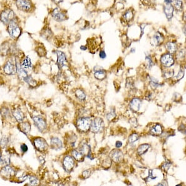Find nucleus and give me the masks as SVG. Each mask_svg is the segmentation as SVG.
Returning a JSON list of instances; mask_svg holds the SVG:
<instances>
[{
  "label": "nucleus",
  "instance_id": "nucleus-1",
  "mask_svg": "<svg viewBox=\"0 0 186 186\" xmlns=\"http://www.w3.org/2000/svg\"><path fill=\"white\" fill-rule=\"evenodd\" d=\"M15 14L12 10L7 9L3 10L0 14V20L5 25H8L12 21H15Z\"/></svg>",
  "mask_w": 186,
  "mask_h": 186
},
{
  "label": "nucleus",
  "instance_id": "nucleus-2",
  "mask_svg": "<svg viewBox=\"0 0 186 186\" xmlns=\"http://www.w3.org/2000/svg\"><path fill=\"white\" fill-rule=\"evenodd\" d=\"M8 31L10 36L14 39L18 38L21 35V29L15 21H12L8 25Z\"/></svg>",
  "mask_w": 186,
  "mask_h": 186
},
{
  "label": "nucleus",
  "instance_id": "nucleus-3",
  "mask_svg": "<svg viewBox=\"0 0 186 186\" xmlns=\"http://www.w3.org/2000/svg\"><path fill=\"white\" fill-rule=\"evenodd\" d=\"M103 129L104 123L102 118L96 117L92 122H91L90 129L92 132L95 133H100L103 131Z\"/></svg>",
  "mask_w": 186,
  "mask_h": 186
},
{
  "label": "nucleus",
  "instance_id": "nucleus-4",
  "mask_svg": "<svg viewBox=\"0 0 186 186\" xmlns=\"http://www.w3.org/2000/svg\"><path fill=\"white\" fill-rule=\"evenodd\" d=\"M91 120L90 118L81 117L77 122V126L78 129L81 132H87L90 128Z\"/></svg>",
  "mask_w": 186,
  "mask_h": 186
},
{
  "label": "nucleus",
  "instance_id": "nucleus-5",
  "mask_svg": "<svg viewBox=\"0 0 186 186\" xmlns=\"http://www.w3.org/2000/svg\"><path fill=\"white\" fill-rule=\"evenodd\" d=\"M16 5L18 9L23 12H29L32 8L31 3L29 0H16Z\"/></svg>",
  "mask_w": 186,
  "mask_h": 186
},
{
  "label": "nucleus",
  "instance_id": "nucleus-6",
  "mask_svg": "<svg viewBox=\"0 0 186 186\" xmlns=\"http://www.w3.org/2000/svg\"><path fill=\"white\" fill-rule=\"evenodd\" d=\"M17 71V64L12 60L6 62L4 66V72L7 75H14Z\"/></svg>",
  "mask_w": 186,
  "mask_h": 186
},
{
  "label": "nucleus",
  "instance_id": "nucleus-7",
  "mask_svg": "<svg viewBox=\"0 0 186 186\" xmlns=\"http://www.w3.org/2000/svg\"><path fill=\"white\" fill-rule=\"evenodd\" d=\"M33 144L37 150L39 151H44L47 149L48 144L45 140L40 137H37L33 140Z\"/></svg>",
  "mask_w": 186,
  "mask_h": 186
},
{
  "label": "nucleus",
  "instance_id": "nucleus-8",
  "mask_svg": "<svg viewBox=\"0 0 186 186\" xmlns=\"http://www.w3.org/2000/svg\"><path fill=\"white\" fill-rule=\"evenodd\" d=\"M161 62L163 66L165 67H170L174 64V59L171 54L165 53L161 57Z\"/></svg>",
  "mask_w": 186,
  "mask_h": 186
},
{
  "label": "nucleus",
  "instance_id": "nucleus-9",
  "mask_svg": "<svg viewBox=\"0 0 186 186\" xmlns=\"http://www.w3.org/2000/svg\"><path fill=\"white\" fill-rule=\"evenodd\" d=\"M33 120L34 122V124L36 127L40 132H43L46 127V122L44 120V119L40 116H35L33 117Z\"/></svg>",
  "mask_w": 186,
  "mask_h": 186
},
{
  "label": "nucleus",
  "instance_id": "nucleus-10",
  "mask_svg": "<svg viewBox=\"0 0 186 186\" xmlns=\"http://www.w3.org/2000/svg\"><path fill=\"white\" fill-rule=\"evenodd\" d=\"M52 17L57 21H63L66 20V14L59 8H55L51 13Z\"/></svg>",
  "mask_w": 186,
  "mask_h": 186
},
{
  "label": "nucleus",
  "instance_id": "nucleus-11",
  "mask_svg": "<svg viewBox=\"0 0 186 186\" xmlns=\"http://www.w3.org/2000/svg\"><path fill=\"white\" fill-rule=\"evenodd\" d=\"M74 160L72 157L70 155H67L64 158V162H63V165H64V167L65 170L68 171H71L73 167H74Z\"/></svg>",
  "mask_w": 186,
  "mask_h": 186
},
{
  "label": "nucleus",
  "instance_id": "nucleus-12",
  "mask_svg": "<svg viewBox=\"0 0 186 186\" xmlns=\"http://www.w3.org/2000/svg\"><path fill=\"white\" fill-rule=\"evenodd\" d=\"M110 157L114 162H119L124 159V154L120 150L114 149L110 153Z\"/></svg>",
  "mask_w": 186,
  "mask_h": 186
},
{
  "label": "nucleus",
  "instance_id": "nucleus-13",
  "mask_svg": "<svg viewBox=\"0 0 186 186\" xmlns=\"http://www.w3.org/2000/svg\"><path fill=\"white\" fill-rule=\"evenodd\" d=\"M57 55V65L59 66V68H62L64 66L66 65V58L65 54L61 51H56Z\"/></svg>",
  "mask_w": 186,
  "mask_h": 186
},
{
  "label": "nucleus",
  "instance_id": "nucleus-14",
  "mask_svg": "<svg viewBox=\"0 0 186 186\" xmlns=\"http://www.w3.org/2000/svg\"><path fill=\"white\" fill-rule=\"evenodd\" d=\"M1 174L2 175V176L5 177L6 178H10L15 174V171L14 170L12 167L8 165L4 166V167L1 169Z\"/></svg>",
  "mask_w": 186,
  "mask_h": 186
},
{
  "label": "nucleus",
  "instance_id": "nucleus-15",
  "mask_svg": "<svg viewBox=\"0 0 186 186\" xmlns=\"http://www.w3.org/2000/svg\"><path fill=\"white\" fill-rule=\"evenodd\" d=\"M141 105H142V101L138 98H135L132 99L131 103H130V108L133 111H139Z\"/></svg>",
  "mask_w": 186,
  "mask_h": 186
},
{
  "label": "nucleus",
  "instance_id": "nucleus-16",
  "mask_svg": "<svg viewBox=\"0 0 186 186\" xmlns=\"http://www.w3.org/2000/svg\"><path fill=\"white\" fill-rule=\"evenodd\" d=\"M174 7L171 4H166L163 6V12L166 16V18L168 19V20H170L173 17L174 14Z\"/></svg>",
  "mask_w": 186,
  "mask_h": 186
},
{
  "label": "nucleus",
  "instance_id": "nucleus-17",
  "mask_svg": "<svg viewBox=\"0 0 186 186\" xmlns=\"http://www.w3.org/2000/svg\"><path fill=\"white\" fill-rule=\"evenodd\" d=\"M50 143L52 148H53V149L56 150H60L62 148V141L58 137H52L51 139Z\"/></svg>",
  "mask_w": 186,
  "mask_h": 186
},
{
  "label": "nucleus",
  "instance_id": "nucleus-18",
  "mask_svg": "<svg viewBox=\"0 0 186 186\" xmlns=\"http://www.w3.org/2000/svg\"><path fill=\"white\" fill-rule=\"evenodd\" d=\"M150 134L154 136L161 135L162 133V127L161 125L156 124L150 129Z\"/></svg>",
  "mask_w": 186,
  "mask_h": 186
},
{
  "label": "nucleus",
  "instance_id": "nucleus-19",
  "mask_svg": "<svg viewBox=\"0 0 186 186\" xmlns=\"http://www.w3.org/2000/svg\"><path fill=\"white\" fill-rule=\"evenodd\" d=\"M19 129L20 130V131L24 133L25 134L27 135L31 131V125L28 122H21L19 125Z\"/></svg>",
  "mask_w": 186,
  "mask_h": 186
},
{
  "label": "nucleus",
  "instance_id": "nucleus-20",
  "mask_svg": "<svg viewBox=\"0 0 186 186\" xmlns=\"http://www.w3.org/2000/svg\"><path fill=\"white\" fill-rule=\"evenodd\" d=\"M16 73H18V76H19V77L20 78V79L23 80H25V79L28 77L27 72H26V70H25L23 68H22L20 64H17Z\"/></svg>",
  "mask_w": 186,
  "mask_h": 186
},
{
  "label": "nucleus",
  "instance_id": "nucleus-21",
  "mask_svg": "<svg viewBox=\"0 0 186 186\" xmlns=\"http://www.w3.org/2000/svg\"><path fill=\"white\" fill-rule=\"evenodd\" d=\"M13 115L14 117L15 118V119L18 122H23L25 117H24L23 113L20 110H19V109L14 110L13 112Z\"/></svg>",
  "mask_w": 186,
  "mask_h": 186
},
{
  "label": "nucleus",
  "instance_id": "nucleus-22",
  "mask_svg": "<svg viewBox=\"0 0 186 186\" xmlns=\"http://www.w3.org/2000/svg\"><path fill=\"white\" fill-rule=\"evenodd\" d=\"M31 59L28 57H25V59L21 62V66L25 70H29L31 68Z\"/></svg>",
  "mask_w": 186,
  "mask_h": 186
},
{
  "label": "nucleus",
  "instance_id": "nucleus-23",
  "mask_svg": "<svg viewBox=\"0 0 186 186\" xmlns=\"http://www.w3.org/2000/svg\"><path fill=\"white\" fill-rule=\"evenodd\" d=\"M153 39L155 45L159 46L161 43H162V42H163V40H164V38H163V36L161 33H160L159 32H157L154 35Z\"/></svg>",
  "mask_w": 186,
  "mask_h": 186
},
{
  "label": "nucleus",
  "instance_id": "nucleus-24",
  "mask_svg": "<svg viewBox=\"0 0 186 186\" xmlns=\"http://www.w3.org/2000/svg\"><path fill=\"white\" fill-rule=\"evenodd\" d=\"M150 147V145L147 144H144L140 145V146L138 147V148H137V153L139 154V155H142L145 153H146V152L148 151V148Z\"/></svg>",
  "mask_w": 186,
  "mask_h": 186
},
{
  "label": "nucleus",
  "instance_id": "nucleus-25",
  "mask_svg": "<svg viewBox=\"0 0 186 186\" xmlns=\"http://www.w3.org/2000/svg\"><path fill=\"white\" fill-rule=\"evenodd\" d=\"M72 155L73 158L75 159L76 161H83V159H84V155L82 154V152H81L80 150L79 151L77 150H74L72 152Z\"/></svg>",
  "mask_w": 186,
  "mask_h": 186
},
{
  "label": "nucleus",
  "instance_id": "nucleus-26",
  "mask_svg": "<svg viewBox=\"0 0 186 186\" xmlns=\"http://www.w3.org/2000/svg\"><path fill=\"white\" fill-rule=\"evenodd\" d=\"M94 76L96 79L103 80L106 77V72L104 70H95Z\"/></svg>",
  "mask_w": 186,
  "mask_h": 186
},
{
  "label": "nucleus",
  "instance_id": "nucleus-27",
  "mask_svg": "<svg viewBox=\"0 0 186 186\" xmlns=\"http://www.w3.org/2000/svg\"><path fill=\"white\" fill-rule=\"evenodd\" d=\"M80 151L83 155H87V157H89V155L91 154V147L89 145L84 144L80 148Z\"/></svg>",
  "mask_w": 186,
  "mask_h": 186
},
{
  "label": "nucleus",
  "instance_id": "nucleus-28",
  "mask_svg": "<svg viewBox=\"0 0 186 186\" xmlns=\"http://www.w3.org/2000/svg\"><path fill=\"white\" fill-rule=\"evenodd\" d=\"M166 48L170 53H174L176 51V44L173 42H168L166 44Z\"/></svg>",
  "mask_w": 186,
  "mask_h": 186
},
{
  "label": "nucleus",
  "instance_id": "nucleus-29",
  "mask_svg": "<svg viewBox=\"0 0 186 186\" xmlns=\"http://www.w3.org/2000/svg\"><path fill=\"white\" fill-rule=\"evenodd\" d=\"M10 164V158L6 155L0 156V165L6 166Z\"/></svg>",
  "mask_w": 186,
  "mask_h": 186
},
{
  "label": "nucleus",
  "instance_id": "nucleus-30",
  "mask_svg": "<svg viewBox=\"0 0 186 186\" xmlns=\"http://www.w3.org/2000/svg\"><path fill=\"white\" fill-rule=\"evenodd\" d=\"M123 17H124V18L125 20L131 21L133 17V13L132 12V11L130 10L126 11L125 13L124 14V15H123Z\"/></svg>",
  "mask_w": 186,
  "mask_h": 186
},
{
  "label": "nucleus",
  "instance_id": "nucleus-31",
  "mask_svg": "<svg viewBox=\"0 0 186 186\" xmlns=\"http://www.w3.org/2000/svg\"><path fill=\"white\" fill-rule=\"evenodd\" d=\"M139 139V135L137 134V133H133V134L130 135L129 138V144L131 145H132L135 142H136L137 141H138Z\"/></svg>",
  "mask_w": 186,
  "mask_h": 186
},
{
  "label": "nucleus",
  "instance_id": "nucleus-32",
  "mask_svg": "<svg viewBox=\"0 0 186 186\" xmlns=\"http://www.w3.org/2000/svg\"><path fill=\"white\" fill-rule=\"evenodd\" d=\"M174 74L173 70H164L163 71V77L165 79H170V78L172 77Z\"/></svg>",
  "mask_w": 186,
  "mask_h": 186
},
{
  "label": "nucleus",
  "instance_id": "nucleus-33",
  "mask_svg": "<svg viewBox=\"0 0 186 186\" xmlns=\"http://www.w3.org/2000/svg\"><path fill=\"white\" fill-rule=\"evenodd\" d=\"M150 87L153 89H156L160 85L158 80L155 79L154 77L150 78Z\"/></svg>",
  "mask_w": 186,
  "mask_h": 186
},
{
  "label": "nucleus",
  "instance_id": "nucleus-34",
  "mask_svg": "<svg viewBox=\"0 0 186 186\" xmlns=\"http://www.w3.org/2000/svg\"><path fill=\"white\" fill-rule=\"evenodd\" d=\"M75 94L77 98L81 100H85V99L86 98V94H85V92L82 90H77Z\"/></svg>",
  "mask_w": 186,
  "mask_h": 186
},
{
  "label": "nucleus",
  "instance_id": "nucleus-35",
  "mask_svg": "<svg viewBox=\"0 0 186 186\" xmlns=\"http://www.w3.org/2000/svg\"><path fill=\"white\" fill-rule=\"evenodd\" d=\"M174 6L178 11H182L183 10V3L182 0H174Z\"/></svg>",
  "mask_w": 186,
  "mask_h": 186
},
{
  "label": "nucleus",
  "instance_id": "nucleus-36",
  "mask_svg": "<svg viewBox=\"0 0 186 186\" xmlns=\"http://www.w3.org/2000/svg\"><path fill=\"white\" fill-rule=\"evenodd\" d=\"M25 81L27 83H28L29 85H30V86H32V87H35V86H36V83L35 80H33L30 76H28L27 78V79H25Z\"/></svg>",
  "mask_w": 186,
  "mask_h": 186
},
{
  "label": "nucleus",
  "instance_id": "nucleus-37",
  "mask_svg": "<svg viewBox=\"0 0 186 186\" xmlns=\"http://www.w3.org/2000/svg\"><path fill=\"white\" fill-rule=\"evenodd\" d=\"M29 184L32 185H36L39 184V181L38 178L34 176H31L29 177Z\"/></svg>",
  "mask_w": 186,
  "mask_h": 186
},
{
  "label": "nucleus",
  "instance_id": "nucleus-38",
  "mask_svg": "<svg viewBox=\"0 0 186 186\" xmlns=\"http://www.w3.org/2000/svg\"><path fill=\"white\" fill-rule=\"evenodd\" d=\"M146 61L147 62L148 68H152V66L154 65V64H153V62H152V61L151 57H150V55H147L146 56Z\"/></svg>",
  "mask_w": 186,
  "mask_h": 186
},
{
  "label": "nucleus",
  "instance_id": "nucleus-39",
  "mask_svg": "<svg viewBox=\"0 0 186 186\" xmlns=\"http://www.w3.org/2000/svg\"><path fill=\"white\" fill-rule=\"evenodd\" d=\"M184 69H181L179 72H178V73L177 74V75L176 76V79L177 80H179L182 79V78L184 77Z\"/></svg>",
  "mask_w": 186,
  "mask_h": 186
},
{
  "label": "nucleus",
  "instance_id": "nucleus-40",
  "mask_svg": "<svg viewBox=\"0 0 186 186\" xmlns=\"http://www.w3.org/2000/svg\"><path fill=\"white\" fill-rule=\"evenodd\" d=\"M8 139H7L6 137H3V138L1 139V142H0V145H1L0 146L5 147L6 146V145H7V144H8Z\"/></svg>",
  "mask_w": 186,
  "mask_h": 186
},
{
  "label": "nucleus",
  "instance_id": "nucleus-41",
  "mask_svg": "<svg viewBox=\"0 0 186 186\" xmlns=\"http://www.w3.org/2000/svg\"><path fill=\"white\" fill-rule=\"evenodd\" d=\"M115 111H110V113H109L107 115V118L109 120H112L113 118L115 117Z\"/></svg>",
  "mask_w": 186,
  "mask_h": 186
},
{
  "label": "nucleus",
  "instance_id": "nucleus-42",
  "mask_svg": "<svg viewBox=\"0 0 186 186\" xmlns=\"http://www.w3.org/2000/svg\"><path fill=\"white\" fill-rule=\"evenodd\" d=\"M170 167V163L169 162H165L162 166V169H163L165 171H167L169 169Z\"/></svg>",
  "mask_w": 186,
  "mask_h": 186
},
{
  "label": "nucleus",
  "instance_id": "nucleus-43",
  "mask_svg": "<svg viewBox=\"0 0 186 186\" xmlns=\"http://www.w3.org/2000/svg\"><path fill=\"white\" fill-rule=\"evenodd\" d=\"M90 174H91V171L90 170H85L84 172H83V176L85 178H87L88 177H90Z\"/></svg>",
  "mask_w": 186,
  "mask_h": 186
},
{
  "label": "nucleus",
  "instance_id": "nucleus-44",
  "mask_svg": "<svg viewBox=\"0 0 186 186\" xmlns=\"http://www.w3.org/2000/svg\"><path fill=\"white\" fill-rule=\"evenodd\" d=\"M20 148H21V151L23 152H26L28 150V147L26 144H22Z\"/></svg>",
  "mask_w": 186,
  "mask_h": 186
},
{
  "label": "nucleus",
  "instance_id": "nucleus-45",
  "mask_svg": "<svg viewBox=\"0 0 186 186\" xmlns=\"http://www.w3.org/2000/svg\"><path fill=\"white\" fill-rule=\"evenodd\" d=\"M107 57V55H106V53L105 52V51L104 50H102V51H100V57L102 58V59H104V58H105Z\"/></svg>",
  "mask_w": 186,
  "mask_h": 186
},
{
  "label": "nucleus",
  "instance_id": "nucleus-46",
  "mask_svg": "<svg viewBox=\"0 0 186 186\" xmlns=\"http://www.w3.org/2000/svg\"><path fill=\"white\" fill-rule=\"evenodd\" d=\"M152 172H153V171H152V170H149V173H148V178H150L151 180H154V179H155V178H157V177H154L153 175H152Z\"/></svg>",
  "mask_w": 186,
  "mask_h": 186
},
{
  "label": "nucleus",
  "instance_id": "nucleus-47",
  "mask_svg": "<svg viewBox=\"0 0 186 186\" xmlns=\"http://www.w3.org/2000/svg\"><path fill=\"white\" fill-rule=\"evenodd\" d=\"M122 146V142H120V141H117V142H116V143H115V147H116L117 148H120Z\"/></svg>",
  "mask_w": 186,
  "mask_h": 186
},
{
  "label": "nucleus",
  "instance_id": "nucleus-48",
  "mask_svg": "<svg viewBox=\"0 0 186 186\" xmlns=\"http://www.w3.org/2000/svg\"><path fill=\"white\" fill-rule=\"evenodd\" d=\"M87 48V46H84V45H82V46H80V49L81 50H83V51H85V50H86Z\"/></svg>",
  "mask_w": 186,
  "mask_h": 186
},
{
  "label": "nucleus",
  "instance_id": "nucleus-49",
  "mask_svg": "<svg viewBox=\"0 0 186 186\" xmlns=\"http://www.w3.org/2000/svg\"><path fill=\"white\" fill-rule=\"evenodd\" d=\"M165 3L166 4H171L172 3V0H165Z\"/></svg>",
  "mask_w": 186,
  "mask_h": 186
},
{
  "label": "nucleus",
  "instance_id": "nucleus-50",
  "mask_svg": "<svg viewBox=\"0 0 186 186\" xmlns=\"http://www.w3.org/2000/svg\"><path fill=\"white\" fill-rule=\"evenodd\" d=\"M53 1L55 3H59L62 2L63 1H64V0H53Z\"/></svg>",
  "mask_w": 186,
  "mask_h": 186
},
{
  "label": "nucleus",
  "instance_id": "nucleus-51",
  "mask_svg": "<svg viewBox=\"0 0 186 186\" xmlns=\"http://www.w3.org/2000/svg\"><path fill=\"white\" fill-rule=\"evenodd\" d=\"M131 52H132V53H134V52L135 51V48H132V49H131Z\"/></svg>",
  "mask_w": 186,
  "mask_h": 186
},
{
  "label": "nucleus",
  "instance_id": "nucleus-52",
  "mask_svg": "<svg viewBox=\"0 0 186 186\" xmlns=\"http://www.w3.org/2000/svg\"><path fill=\"white\" fill-rule=\"evenodd\" d=\"M0 156H1V155H0Z\"/></svg>",
  "mask_w": 186,
  "mask_h": 186
}]
</instances>
